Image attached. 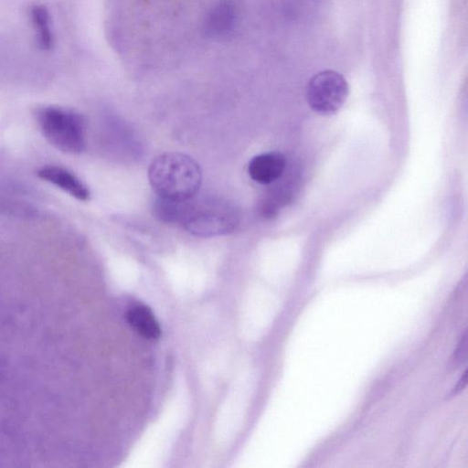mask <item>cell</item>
<instances>
[{
  "mask_svg": "<svg viewBox=\"0 0 468 468\" xmlns=\"http://www.w3.org/2000/svg\"><path fill=\"white\" fill-rule=\"evenodd\" d=\"M149 182L159 197L185 202L199 190L202 174L190 156L168 152L155 157L148 169Z\"/></svg>",
  "mask_w": 468,
  "mask_h": 468,
  "instance_id": "7a4b0ae2",
  "label": "cell"
},
{
  "mask_svg": "<svg viewBox=\"0 0 468 468\" xmlns=\"http://www.w3.org/2000/svg\"><path fill=\"white\" fill-rule=\"evenodd\" d=\"M124 317L127 324L146 339L154 340L162 335L160 324L148 306H133L125 312Z\"/></svg>",
  "mask_w": 468,
  "mask_h": 468,
  "instance_id": "ba28073f",
  "label": "cell"
},
{
  "mask_svg": "<svg viewBox=\"0 0 468 468\" xmlns=\"http://www.w3.org/2000/svg\"><path fill=\"white\" fill-rule=\"evenodd\" d=\"M43 136L56 149L67 154H80L85 148L83 117L58 106H44L36 112Z\"/></svg>",
  "mask_w": 468,
  "mask_h": 468,
  "instance_id": "3957f363",
  "label": "cell"
},
{
  "mask_svg": "<svg viewBox=\"0 0 468 468\" xmlns=\"http://www.w3.org/2000/svg\"><path fill=\"white\" fill-rule=\"evenodd\" d=\"M235 18L233 7L229 3L216 5L207 18V30L212 35H224L232 27Z\"/></svg>",
  "mask_w": 468,
  "mask_h": 468,
  "instance_id": "30bf717a",
  "label": "cell"
},
{
  "mask_svg": "<svg viewBox=\"0 0 468 468\" xmlns=\"http://www.w3.org/2000/svg\"><path fill=\"white\" fill-rule=\"evenodd\" d=\"M182 202L159 197L153 206L154 214L159 220L166 223L179 221Z\"/></svg>",
  "mask_w": 468,
  "mask_h": 468,
  "instance_id": "8fae6325",
  "label": "cell"
},
{
  "mask_svg": "<svg viewBox=\"0 0 468 468\" xmlns=\"http://www.w3.org/2000/svg\"><path fill=\"white\" fill-rule=\"evenodd\" d=\"M348 84L345 77L333 69L314 75L306 89V100L311 109L320 114H333L345 103Z\"/></svg>",
  "mask_w": 468,
  "mask_h": 468,
  "instance_id": "5b68a950",
  "label": "cell"
},
{
  "mask_svg": "<svg viewBox=\"0 0 468 468\" xmlns=\"http://www.w3.org/2000/svg\"><path fill=\"white\" fill-rule=\"evenodd\" d=\"M286 160L280 152H269L254 156L249 163L248 173L252 180L269 185L278 180L284 172Z\"/></svg>",
  "mask_w": 468,
  "mask_h": 468,
  "instance_id": "8992f818",
  "label": "cell"
},
{
  "mask_svg": "<svg viewBox=\"0 0 468 468\" xmlns=\"http://www.w3.org/2000/svg\"><path fill=\"white\" fill-rule=\"evenodd\" d=\"M466 340H467V336H466V333H465L458 346V348L456 349L455 359L459 360L461 362H462V360H466V353H467V351H466L467 350V348H466L467 341Z\"/></svg>",
  "mask_w": 468,
  "mask_h": 468,
  "instance_id": "7c38bea8",
  "label": "cell"
},
{
  "mask_svg": "<svg viewBox=\"0 0 468 468\" xmlns=\"http://www.w3.org/2000/svg\"><path fill=\"white\" fill-rule=\"evenodd\" d=\"M30 16L36 30L37 43L41 50L52 49L54 37L49 27V12L44 5L31 6Z\"/></svg>",
  "mask_w": 468,
  "mask_h": 468,
  "instance_id": "9c48e42d",
  "label": "cell"
},
{
  "mask_svg": "<svg viewBox=\"0 0 468 468\" xmlns=\"http://www.w3.org/2000/svg\"><path fill=\"white\" fill-rule=\"evenodd\" d=\"M37 175L40 179L55 185L78 200L87 201L90 197L89 188L74 174L63 167L43 166L37 170Z\"/></svg>",
  "mask_w": 468,
  "mask_h": 468,
  "instance_id": "52a82bcc",
  "label": "cell"
},
{
  "mask_svg": "<svg viewBox=\"0 0 468 468\" xmlns=\"http://www.w3.org/2000/svg\"><path fill=\"white\" fill-rule=\"evenodd\" d=\"M78 302L62 281L0 279V467L80 459Z\"/></svg>",
  "mask_w": 468,
  "mask_h": 468,
  "instance_id": "6da1fadb",
  "label": "cell"
},
{
  "mask_svg": "<svg viewBox=\"0 0 468 468\" xmlns=\"http://www.w3.org/2000/svg\"><path fill=\"white\" fill-rule=\"evenodd\" d=\"M179 221L193 235L212 237L231 232L238 224L235 210L228 204L204 200L182 202Z\"/></svg>",
  "mask_w": 468,
  "mask_h": 468,
  "instance_id": "277c9868",
  "label": "cell"
}]
</instances>
